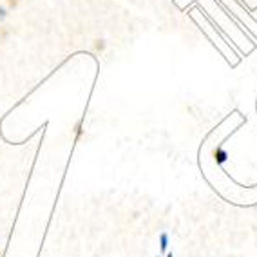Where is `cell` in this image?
I'll return each mask as SVG.
<instances>
[{
    "label": "cell",
    "mask_w": 257,
    "mask_h": 257,
    "mask_svg": "<svg viewBox=\"0 0 257 257\" xmlns=\"http://www.w3.org/2000/svg\"><path fill=\"white\" fill-rule=\"evenodd\" d=\"M8 35H10L8 28H6V26H2V28H0V44H4V40L8 38Z\"/></svg>",
    "instance_id": "2"
},
{
    "label": "cell",
    "mask_w": 257,
    "mask_h": 257,
    "mask_svg": "<svg viewBox=\"0 0 257 257\" xmlns=\"http://www.w3.org/2000/svg\"><path fill=\"white\" fill-rule=\"evenodd\" d=\"M4 2L8 4V8H10V10H17V8L22 4L24 0H4Z\"/></svg>",
    "instance_id": "1"
}]
</instances>
